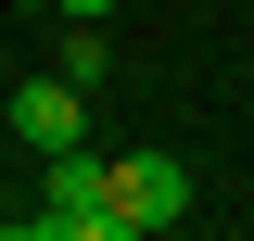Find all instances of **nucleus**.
<instances>
[{
  "label": "nucleus",
  "mask_w": 254,
  "mask_h": 241,
  "mask_svg": "<svg viewBox=\"0 0 254 241\" xmlns=\"http://www.w3.org/2000/svg\"><path fill=\"white\" fill-rule=\"evenodd\" d=\"M51 13H115V0H51Z\"/></svg>",
  "instance_id": "nucleus-4"
},
{
  "label": "nucleus",
  "mask_w": 254,
  "mask_h": 241,
  "mask_svg": "<svg viewBox=\"0 0 254 241\" xmlns=\"http://www.w3.org/2000/svg\"><path fill=\"white\" fill-rule=\"evenodd\" d=\"M13 13H51V0H13Z\"/></svg>",
  "instance_id": "nucleus-6"
},
{
  "label": "nucleus",
  "mask_w": 254,
  "mask_h": 241,
  "mask_svg": "<svg viewBox=\"0 0 254 241\" xmlns=\"http://www.w3.org/2000/svg\"><path fill=\"white\" fill-rule=\"evenodd\" d=\"M26 241H127V216H115V152H89V140L38 152V203H26Z\"/></svg>",
  "instance_id": "nucleus-1"
},
{
  "label": "nucleus",
  "mask_w": 254,
  "mask_h": 241,
  "mask_svg": "<svg viewBox=\"0 0 254 241\" xmlns=\"http://www.w3.org/2000/svg\"><path fill=\"white\" fill-rule=\"evenodd\" d=\"M0 115H13V140H26V152H64V140H89V89H76L64 63H51V76H26V89L0 102Z\"/></svg>",
  "instance_id": "nucleus-3"
},
{
  "label": "nucleus",
  "mask_w": 254,
  "mask_h": 241,
  "mask_svg": "<svg viewBox=\"0 0 254 241\" xmlns=\"http://www.w3.org/2000/svg\"><path fill=\"white\" fill-rule=\"evenodd\" d=\"M115 216H127V241L178 229V216H190V165H178V152H115Z\"/></svg>",
  "instance_id": "nucleus-2"
},
{
  "label": "nucleus",
  "mask_w": 254,
  "mask_h": 241,
  "mask_svg": "<svg viewBox=\"0 0 254 241\" xmlns=\"http://www.w3.org/2000/svg\"><path fill=\"white\" fill-rule=\"evenodd\" d=\"M13 229H26V216H13V203H0V241H13Z\"/></svg>",
  "instance_id": "nucleus-5"
}]
</instances>
